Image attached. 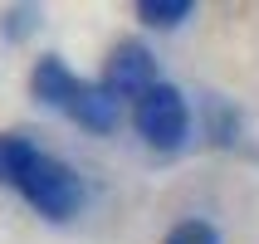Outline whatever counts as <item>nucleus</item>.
Masks as SVG:
<instances>
[{
    "label": "nucleus",
    "mask_w": 259,
    "mask_h": 244,
    "mask_svg": "<svg viewBox=\"0 0 259 244\" xmlns=\"http://www.w3.org/2000/svg\"><path fill=\"white\" fill-rule=\"evenodd\" d=\"M132 127H137V137H142L147 147H157V152H176V147L186 142V132H191L186 93L171 88V83L147 88L142 98L132 103Z\"/></svg>",
    "instance_id": "f257e3e1"
},
{
    "label": "nucleus",
    "mask_w": 259,
    "mask_h": 244,
    "mask_svg": "<svg viewBox=\"0 0 259 244\" xmlns=\"http://www.w3.org/2000/svg\"><path fill=\"white\" fill-rule=\"evenodd\" d=\"M20 196L44 220H73L83 210V181H78V171L64 166L59 157H49V152L29 166V176L20 181Z\"/></svg>",
    "instance_id": "f03ea898"
},
{
    "label": "nucleus",
    "mask_w": 259,
    "mask_h": 244,
    "mask_svg": "<svg viewBox=\"0 0 259 244\" xmlns=\"http://www.w3.org/2000/svg\"><path fill=\"white\" fill-rule=\"evenodd\" d=\"M157 59H152V49L137 39H117L113 49H108V64H103V88H113L122 103H137L147 93V88H157Z\"/></svg>",
    "instance_id": "7ed1b4c3"
},
{
    "label": "nucleus",
    "mask_w": 259,
    "mask_h": 244,
    "mask_svg": "<svg viewBox=\"0 0 259 244\" xmlns=\"http://www.w3.org/2000/svg\"><path fill=\"white\" fill-rule=\"evenodd\" d=\"M64 113H69L78 127H88V132H113L117 122H122V98H117L113 88H103V78H98V83H78L73 88V98H69Z\"/></svg>",
    "instance_id": "20e7f679"
},
{
    "label": "nucleus",
    "mask_w": 259,
    "mask_h": 244,
    "mask_svg": "<svg viewBox=\"0 0 259 244\" xmlns=\"http://www.w3.org/2000/svg\"><path fill=\"white\" fill-rule=\"evenodd\" d=\"M83 83V78H73L69 73V64L64 59H54V54H44L34 69H29V93L44 103V108H69V98H73V88Z\"/></svg>",
    "instance_id": "39448f33"
},
{
    "label": "nucleus",
    "mask_w": 259,
    "mask_h": 244,
    "mask_svg": "<svg viewBox=\"0 0 259 244\" xmlns=\"http://www.w3.org/2000/svg\"><path fill=\"white\" fill-rule=\"evenodd\" d=\"M39 157H44V152L29 142V137L5 132V137H0V186H15V190H20V181L29 176V166H34Z\"/></svg>",
    "instance_id": "423d86ee"
},
{
    "label": "nucleus",
    "mask_w": 259,
    "mask_h": 244,
    "mask_svg": "<svg viewBox=\"0 0 259 244\" xmlns=\"http://www.w3.org/2000/svg\"><path fill=\"white\" fill-rule=\"evenodd\" d=\"M191 15H196L191 0H137V20L152 29H176V25H186Z\"/></svg>",
    "instance_id": "0eeeda50"
},
{
    "label": "nucleus",
    "mask_w": 259,
    "mask_h": 244,
    "mask_svg": "<svg viewBox=\"0 0 259 244\" xmlns=\"http://www.w3.org/2000/svg\"><path fill=\"white\" fill-rule=\"evenodd\" d=\"M205 132H210V142H220V147H230V142H235V132H240V117H235L230 103H220V98L205 103Z\"/></svg>",
    "instance_id": "6e6552de"
},
{
    "label": "nucleus",
    "mask_w": 259,
    "mask_h": 244,
    "mask_svg": "<svg viewBox=\"0 0 259 244\" xmlns=\"http://www.w3.org/2000/svg\"><path fill=\"white\" fill-rule=\"evenodd\" d=\"M161 244H220V234H215V225H205V220H181Z\"/></svg>",
    "instance_id": "1a4fd4ad"
},
{
    "label": "nucleus",
    "mask_w": 259,
    "mask_h": 244,
    "mask_svg": "<svg viewBox=\"0 0 259 244\" xmlns=\"http://www.w3.org/2000/svg\"><path fill=\"white\" fill-rule=\"evenodd\" d=\"M5 20H10V25H5V34H10V39H20V34H25V29L34 25V20H39V10H29V5H20V10H10Z\"/></svg>",
    "instance_id": "9d476101"
}]
</instances>
